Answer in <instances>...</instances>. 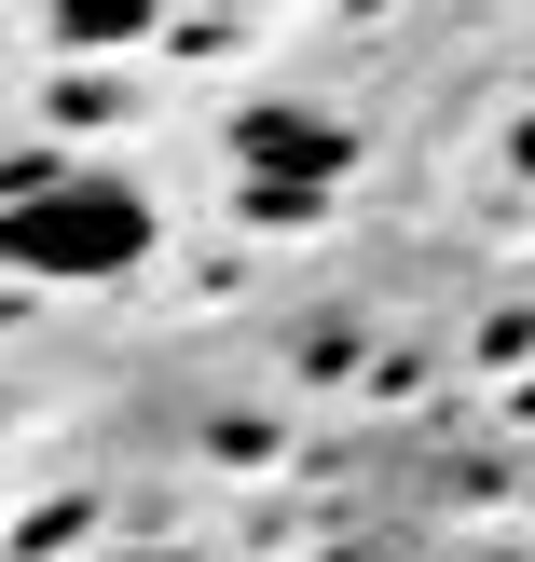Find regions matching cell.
<instances>
[{"mask_svg": "<svg viewBox=\"0 0 535 562\" xmlns=\"http://www.w3.org/2000/svg\"><path fill=\"white\" fill-rule=\"evenodd\" d=\"M137 247H152V206H137L124 179H42L0 206V274H55V289H82V274H124Z\"/></svg>", "mask_w": 535, "mask_h": 562, "instance_id": "cell-1", "label": "cell"}, {"mask_svg": "<svg viewBox=\"0 0 535 562\" xmlns=\"http://www.w3.org/2000/svg\"><path fill=\"white\" fill-rule=\"evenodd\" d=\"M234 151H247V192H289V206H316V192L357 165V137L330 124V110H247Z\"/></svg>", "mask_w": 535, "mask_h": 562, "instance_id": "cell-2", "label": "cell"}, {"mask_svg": "<svg viewBox=\"0 0 535 562\" xmlns=\"http://www.w3.org/2000/svg\"><path fill=\"white\" fill-rule=\"evenodd\" d=\"M55 42H82V55H97V42H137V27H152V0H55Z\"/></svg>", "mask_w": 535, "mask_h": 562, "instance_id": "cell-3", "label": "cell"}, {"mask_svg": "<svg viewBox=\"0 0 535 562\" xmlns=\"http://www.w3.org/2000/svg\"><path fill=\"white\" fill-rule=\"evenodd\" d=\"M110 562H179V549H110Z\"/></svg>", "mask_w": 535, "mask_h": 562, "instance_id": "cell-4", "label": "cell"}, {"mask_svg": "<svg viewBox=\"0 0 535 562\" xmlns=\"http://www.w3.org/2000/svg\"><path fill=\"white\" fill-rule=\"evenodd\" d=\"M522 165H535V124H522Z\"/></svg>", "mask_w": 535, "mask_h": 562, "instance_id": "cell-5", "label": "cell"}]
</instances>
